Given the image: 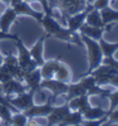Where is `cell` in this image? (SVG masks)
Instances as JSON below:
<instances>
[{
  "instance_id": "cell-9",
  "label": "cell",
  "mask_w": 118,
  "mask_h": 126,
  "mask_svg": "<svg viewBox=\"0 0 118 126\" xmlns=\"http://www.w3.org/2000/svg\"><path fill=\"white\" fill-rule=\"evenodd\" d=\"M53 107H54V103H52L50 101L45 102V103H40V105H33L31 107H29L25 111H21L25 116L29 117H47L48 115L52 112Z\"/></svg>"
},
{
  "instance_id": "cell-3",
  "label": "cell",
  "mask_w": 118,
  "mask_h": 126,
  "mask_svg": "<svg viewBox=\"0 0 118 126\" xmlns=\"http://www.w3.org/2000/svg\"><path fill=\"white\" fill-rule=\"evenodd\" d=\"M48 3L50 8H58L62 12L63 16L82 12L91 4L89 0H48Z\"/></svg>"
},
{
  "instance_id": "cell-23",
  "label": "cell",
  "mask_w": 118,
  "mask_h": 126,
  "mask_svg": "<svg viewBox=\"0 0 118 126\" xmlns=\"http://www.w3.org/2000/svg\"><path fill=\"white\" fill-rule=\"evenodd\" d=\"M85 23L89 24V25H93V27H97V28H104L107 32H109V29L107 28L105 24L103 23V19L101 16V12H99V10L93 9L92 12L88 14L87 19H85Z\"/></svg>"
},
{
  "instance_id": "cell-24",
  "label": "cell",
  "mask_w": 118,
  "mask_h": 126,
  "mask_svg": "<svg viewBox=\"0 0 118 126\" xmlns=\"http://www.w3.org/2000/svg\"><path fill=\"white\" fill-rule=\"evenodd\" d=\"M98 43L101 46L103 57H105V58L114 57V53L118 50V42H116V43H109V42H105L103 38H101L98 40Z\"/></svg>"
},
{
  "instance_id": "cell-22",
  "label": "cell",
  "mask_w": 118,
  "mask_h": 126,
  "mask_svg": "<svg viewBox=\"0 0 118 126\" xmlns=\"http://www.w3.org/2000/svg\"><path fill=\"white\" fill-rule=\"evenodd\" d=\"M89 94H82V96L79 97H74L72 100H69L67 103H68V106L72 111H83L85 107L88 106L89 103Z\"/></svg>"
},
{
  "instance_id": "cell-10",
  "label": "cell",
  "mask_w": 118,
  "mask_h": 126,
  "mask_svg": "<svg viewBox=\"0 0 118 126\" xmlns=\"http://www.w3.org/2000/svg\"><path fill=\"white\" fill-rule=\"evenodd\" d=\"M69 111H70V109H69L67 102L60 105V106H55V105H54L52 112L47 116V121H48L47 125H49V126H52V125H59L64 120V117L69 113Z\"/></svg>"
},
{
  "instance_id": "cell-8",
  "label": "cell",
  "mask_w": 118,
  "mask_h": 126,
  "mask_svg": "<svg viewBox=\"0 0 118 126\" xmlns=\"http://www.w3.org/2000/svg\"><path fill=\"white\" fill-rule=\"evenodd\" d=\"M1 90L6 97H12V96H16V94L25 92L28 90V87H26V85H24L21 79L12 78V79L1 83Z\"/></svg>"
},
{
  "instance_id": "cell-30",
  "label": "cell",
  "mask_w": 118,
  "mask_h": 126,
  "mask_svg": "<svg viewBox=\"0 0 118 126\" xmlns=\"http://www.w3.org/2000/svg\"><path fill=\"white\" fill-rule=\"evenodd\" d=\"M91 4H92L93 9H95V10H102L103 8L108 6V5L111 4V0H94V1L91 3Z\"/></svg>"
},
{
  "instance_id": "cell-32",
  "label": "cell",
  "mask_w": 118,
  "mask_h": 126,
  "mask_svg": "<svg viewBox=\"0 0 118 126\" xmlns=\"http://www.w3.org/2000/svg\"><path fill=\"white\" fill-rule=\"evenodd\" d=\"M16 38H18V35H15V34H10L9 32H3V30H0V40H1V39L15 40Z\"/></svg>"
},
{
  "instance_id": "cell-2",
  "label": "cell",
  "mask_w": 118,
  "mask_h": 126,
  "mask_svg": "<svg viewBox=\"0 0 118 126\" xmlns=\"http://www.w3.org/2000/svg\"><path fill=\"white\" fill-rule=\"evenodd\" d=\"M80 39H82V43H84L85 48H87V53H88V71H87V75H91V73L98 68L102 64V61H103V53H102V49L101 46L98 43V40H94L91 39L88 37H85L83 34H79Z\"/></svg>"
},
{
  "instance_id": "cell-5",
  "label": "cell",
  "mask_w": 118,
  "mask_h": 126,
  "mask_svg": "<svg viewBox=\"0 0 118 126\" xmlns=\"http://www.w3.org/2000/svg\"><path fill=\"white\" fill-rule=\"evenodd\" d=\"M40 87L49 90L52 92V97H50V102L54 103L55 98L58 96H62V94H66L68 91V83L62 82L59 79L55 78H50V79H41L40 82Z\"/></svg>"
},
{
  "instance_id": "cell-6",
  "label": "cell",
  "mask_w": 118,
  "mask_h": 126,
  "mask_svg": "<svg viewBox=\"0 0 118 126\" xmlns=\"http://www.w3.org/2000/svg\"><path fill=\"white\" fill-rule=\"evenodd\" d=\"M35 91L33 90H26L25 92L16 94L15 97H8L9 102L18 110V111H25L29 107L34 105V97H35Z\"/></svg>"
},
{
  "instance_id": "cell-12",
  "label": "cell",
  "mask_w": 118,
  "mask_h": 126,
  "mask_svg": "<svg viewBox=\"0 0 118 126\" xmlns=\"http://www.w3.org/2000/svg\"><path fill=\"white\" fill-rule=\"evenodd\" d=\"M13 8H14V10L16 12L18 15H28V16H30V18L35 19L38 23H40V20H41L43 15H44L43 13L35 12V10L30 6L29 1H26V0H23V1H20V3L15 4Z\"/></svg>"
},
{
  "instance_id": "cell-25",
  "label": "cell",
  "mask_w": 118,
  "mask_h": 126,
  "mask_svg": "<svg viewBox=\"0 0 118 126\" xmlns=\"http://www.w3.org/2000/svg\"><path fill=\"white\" fill-rule=\"evenodd\" d=\"M13 112H15L10 106L4 103H0V125H10L12 124Z\"/></svg>"
},
{
  "instance_id": "cell-16",
  "label": "cell",
  "mask_w": 118,
  "mask_h": 126,
  "mask_svg": "<svg viewBox=\"0 0 118 126\" xmlns=\"http://www.w3.org/2000/svg\"><path fill=\"white\" fill-rule=\"evenodd\" d=\"M59 57L58 58H54V59H49V61H44V63L39 67L40 69V75H41V78L43 79H50V78H54V73H55V69L59 64Z\"/></svg>"
},
{
  "instance_id": "cell-36",
  "label": "cell",
  "mask_w": 118,
  "mask_h": 126,
  "mask_svg": "<svg viewBox=\"0 0 118 126\" xmlns=\"http://www.w3.org/2000/svg\"><path fill=\"white\" fill-rule=\"evenodd\" d=\"M0 14H1V9H0Z\"/></svg>"
},
{
  "instance_id": "cell-11",
  "label": "cell",
  "mask_w": 118,
  "mask_h": 126,
  "mask_svg": "<svg viewBox=\"0 0 118 126\" xmlns=\"http://www.w3.org/2000/svg\"><path fill=\"white\" fill-rule=\"evenodd\" d=\"M41 75H40V69L39 67L33 69V71H28L24 72V77H23V82H25V85L28 87V90H33L35 92H39L41 90L40 87V82H41Z\"/></svg>"
},
{
  "instance_id": "cell-13",
  "label": "cell",
  "mask_w": 118,
  "mask_h": 126,
  "mask_svg": "<svg viewBox=\"0 0 118 126\" xmlns=\"http://www.w3.org/2000/svg\"><path fill=\"white\" fill-rule=\"evenodd\" d=\"M3 64L10 71V73L13 75L14 78H18V79H21L23 81V77H24V71L20 68L19 63H18V58L15 56H13L12 53H9L4 57V62Z\"/></svg>"
},
{
  "instance_id": "cell-1",
  "label": "cell",
  "mask_w": 118,
  "mask_h": 126,
  "mask_svg": "<svg viewBox=\"0 0 118 126\" xmlns=\"http://www.w3.org/2000/svg\"><path fill=\"white\" fill-rule=\"evenodd\" d=\"M40 24L41 27L44 28V32L48 37H54L62 42H66V43L70 44H78L79 47L82 46V39L80 35H78L77 33H73L70 32L68 28H64L62 27L57 19H54V16L50 15V14H44L40 20Z\"/></svg>"
},
{
  "instance_id": "cell-20",
  "label": "cell",
  "mask_w": 118,
  "mask_h": 126,
  "mask_svg": "<svg viewBox=\"0 0 118 126\" xmlns=\"http://www.w3.org/2000/svg\"><path fill=\"white\" fill-rule=\"evenodd\" d=\"M82 94H88L87 88L84 87V85L79 81L78 83H68V91L64 94L66 96V102H68L69 100L74 98V97H79Z\"/></svg>"
},
{
  "instance_id": "cell-33",
  "label": "cell",
  "mask_w": 118,
  "mask_h": 126,
  "mask_svg": "<svg viewBox=\"0 0 118 126\" xmlns=\"http://www.w3.org/2000/svg\"><path fill=\"white\" fill-rule=\"evenodd\" d=\"M20 1H23V0H12V1H10V5H9V6H14L15 4H18V3H20Z\"/></svg>"
},
{
  "instance_id": "cell-26",
  "label": "cell",
  "mask_w": 118,
  "mask_h": 126,
  "mask_svg": "<svg viewBox=\"0 0 118 126\" xmlns=\"http://www.w3.org/2000/svg\"><path fill=\"white\" fill-rule=\"evenodd\" d=\"M83 121V115L80 111H69L64 120L59 125H80Z\"/></svg>"
},
{
  "instance_id": "cell-37",
  "label": "cell",
  "mask_w": 118,
  "mask_h": 126,
  "mask_svg": "<svg viewBox=\"0 0 118 126\" xmlns=\"http://www.w3.org/2000/svg\"><path fill=\"white\" fill-rule=\"evenodd\" d=\"M111 1H113V0H111Z\"/></svg>"
},
{
  "instance_id": "cell-21",
  "label": "cell",
  "mask_w": 118,
  "mask_h": 126,
  "mask_svg": "<svg viewBox=\"0 0 118 126\" xmlns=\"http://www.w3.org/2000/svg\"><path fill=\"white\" fill-rule=\"evenodd\" d=\"M54 78L62 82H66V83H69L72 81V69L69 68L67 63L59 62V64L55 69V73H54Z\"/></svg>"
},
{
  "instance_id": "cell-15",
  "label": "cell",
  "mask_w": 118,
  "mask_h": 126,
  "mask_svg": "<svg viewBox=\"0 0 118 126\" xmlns=\"http://www.w3.org/2000/svg\"><path fill=\"white\" fill-rule=\"evenodd\" d=\"M47 37H48V35L44 33V34L40 37V39L37 42V43L29 49L31 58L37 62V64H38L39 67H40L43 63H44V61H45V59H44V54H43V49H44V42H45V38H47Z\"/></svg>"
},
{
  "instance_id": "cell-28",
  "label": "cell",
  "mask_w": 118,
  "mask_h": 126,
  "mask_svg": "<svg viewBox=\"0 0 118 126\" xmlns=\"http://www.w3.org/2000/svg\"><path fill=\"white\" fill-rule=\"evenodd\" d=\"M112 124H118V107H116L108 113V117H107L103 125H112Z\"/></svg>"
},
{
  "instance_id": "cell-19",
  "label": "cell",
  "mask_w": 118,
  "mask_h": 126,
  "mask_svg": "<svg viewBox=\"0 0 118 126\" xmlns=\"http://www.w3.org/2000/svg\"><path fill=\"white\" fill-rule=\"evenodd\" d=\"M108 110H103L101 107H93L91 105H88L83 111V120H97V119H102L104 116H108Z\"/></svg>"
},
{
  "instance_id": "cell-17",
  "label": "cell",
  "mask_w": 118,
  "mask_h": 126,
  "mask_svg": "<svg viewBox=\"0 0 118 126\" xmlns=\"http://www.w3.org/2000/svg\"><path fill=\"white\" fill-rule=\"evenodd\" d=\"M79 34H83L85 37H88L91 39H94V40H99L101 38H103V34L105 33V29L104 28H97V27H93V25H89L87 23H84L80 28H79Z\"/></svg>"
},
{
  "instance_id": "cell-18",
  "label": "cell",
  "mask_w": 118,
  "mask_h": 126,
  "mask_svg": "<svg viewBox=\"0 0 118 126\" xmlns=\"http://www.w3.org/2000/svg\"><path fill=\"white\" fill-rule=\"evenodd\" d=\"M99 12H101V16L103 19V23L111 30L112 27L114 25V23L118 22V10H114L108 5V6L103 8L102 10H99Z\"/></svg>"
},
{
  "instance_id": "cell-34",
  "label": "cell",
  "mask_w": 118,
  "mask_h": 126,
  "mask_svg": "<svg viewBox=\"0 0 118 126\" xmlns=\"http://www.w3.org/2000/svg\"><path fill=\"white\" fill-rule=\"evenodd\" d=\"M3 62H4V57H3V54L0 53V67L3 66Z\"/></svg>"
},
{
  "instance_id": "cell-7",
  "label": "cell",
  "mask_w": 118,
  "mask_h": 126,
  "mask_svg": "<svg viewBox=\"0 0 118 126\" xmlns=\"http://www.w3.org/2000/svg\"><path fill=\"white\" fill-rule=\"evenodd\" d=\"M92 10H93V6H92V4H89L85 9H83L82 12H78V13L72 14V15H66L64 19H66V22H67V28L70 32H73V33H77L79 30V28L85 23V19H87L88 14Z\"/></svg>"
},
{
  "instance_id": "cell-14",
  "label": "cell",
  "mask_w": 118,
  "mask_h": 126,
  "mask_svg": "<svg viewBox=\"0 0 118 126\" xmlns=\"http://www.w3.org/2000/svg\"><path fill=\"white\" fill-rule=\"evenodd\" d=\"M18 14L14 10L13 6H8L4 12L0 14V30L3 32H9L10 27L16 20Z\"/></svg>"
},
{
  "instance_id": "cell-31",
  "label": "cell",
  "mask_w": 118,
  "mask_h": 126,
  "mask_svg": "<svg viewBox=\"0 0 118 126\" xmlns=\"http://www.w3.org/2000/svg\"><path fill=\"white\" fill-rule=\"evenodd\" d=\"M26 1H39V3L41 4V6H43L44 14H50V15H53L52 8H50V5H49V3H48V0H26Z\"/></svg>"
},
{
  "instance_id": "cell-35",
  "label": "cell",
  "mask_w": 118,
  "mask_h": 126,
  "mask_svg": "<svg viewBox=\"0 0 118 126\" xmlns=\"http://www.w3.org/2000/svg\"><path fill=\"white\" fill-rule=\"evenodd\" d=\"M0 93H3V90H1V82H0Z\"/></svg>"
},
{
  "instance_id": "cell-4",
  "label": "cell",
  "mask_w": 118,
  "mask_h": 126,
  "mask_svg": "<svg viewBox=\"0 0 118 126\" xmlns=\"http://www.w3.org/2000/svg\"><path fill=\"white\" fill-rule=\"evenodd\" d=\"M14 42H15V46H16V48H18V63H19L20 68L23 69L24 72L33 71V69L38 68L39 66L37 64V62L31 58L30 52H29V49L26 48V46L24 44V42L21 40L19 37H18Z\"/></svg>"
},
{
  "instance_id": "cell-27",
  "label": "cell",
  "mask_w": 118,
  "mask_h": 126,
  "mask_svg": "<svg viewBox=\"0 0 118 126\" xmlns=\"http://www.w3.org/2000/svg\"><path fill=\"white\" fill-rule=\"evenodd\" d=\"M26 121L28 117L21 112V111H16L13 113V117H12V124L10 125H14V126H26Z\"/></svg>"
},
{
  "instance_id": "cell-29",
  "label": "cell",
  "mask_w": 118,
  "mask_h": 126,
  "mask_svg": "<svg viewBox=\"0 0 118 126\" xmlns=\"http://www.w3.org/2000/svg\"><path fill=\"white\" fill-rule=\"evenodd\" d=\"M12 78H14L13 77V75L10 73V71L3 64L1 67H0V82H6V81H9V79H12Z\"/></svg>"
}]
</instances>
